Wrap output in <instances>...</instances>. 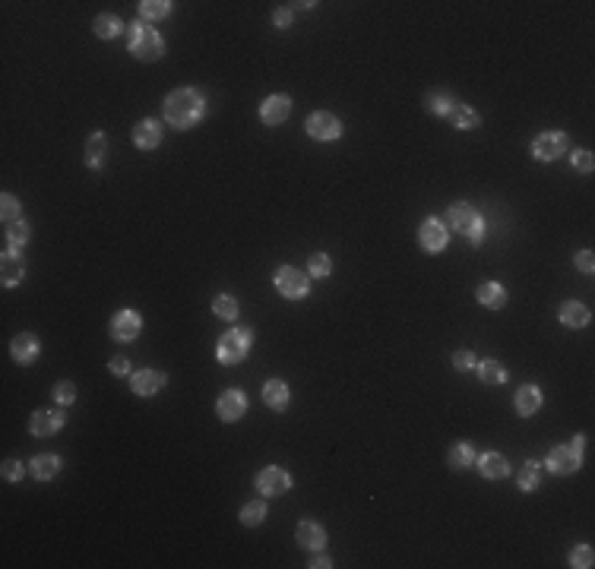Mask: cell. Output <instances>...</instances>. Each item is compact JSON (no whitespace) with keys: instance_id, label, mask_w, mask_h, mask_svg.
Listing matches in <instances>:
<instances>
[{"instance_id":"1","label":"cell","mask_w":595,"mask_h":569,"mask_svg":"<svg viewBox=\"0 0 595 569\" xmlns=\"http://www.w3.org/2000/svg\"><path fill=\"white\" fill-rule=\"evenodd\" d=\"M203 111H206V101L193 89H178L165 98V120L171 127H178V130L193 127L203 117Z\"/></svg>"},{"instance_id":"2","label":"cell","mask_w":595,"mask_h":569,"mask_svg":"<svg viewBox=\"0 0 595 569\" xmlns=\"http://www.w3.org/2000/svg\"><path fill=\"white\" fill-rule=\"evenodd\" d=\"M127 47H130L133 57L155 60V57H162V51H165V42H162V35L155 29H149V25H143V23H133L130 29H127Z\"/></svg>"},{"instance_id":"3","label":"cell","mask_w":595,"mask_h":569,"mask_svg":"<svg viewBox=\"0 0 595 569\" xmlns=\"http://www.w3.org/2000/svg\"><path fill=\"white\" fill-rule=\"evenodd\" d=\"M450 225L456 228L459 234L469 237V241H475V243L484 237V222H482V215H478L472 206H465V202H456V206L450 209Z\"/></svg>"},{"instance_id":"4","label":"cell","mask_w":595,"mask_h":569,"mask_svg":"<svg viewBox=\"0 0 595 569\" xmlns=\"http://www.w3.org/2000/svg\"><path fill=\"white\" fill-rule=\"evenodd\" d=\"M247 351H250V329H232V332L222 335L219 351H215V355H219L222 364H238Z\"/></svg>"},{"instance_id":"5","label":"cell","mask_w":595,"mask_h":569,"mask_svg":"<svg viewBox=\"0 0 595 569\" xmlns=\"http://www.w3.org/2000/svg\"><path fill=\"white\" fill-rule=\"evenodd\" d=\"M579 449H583V439L579 437H577L573 446H554V449L548 452V469H551L554 474H573L579 469V462H583Z\"/></svg>"},{"instance_id":"6","label":"cell","mask_w":595,"mask_h":569,"mask_svg":"<svg viewBox=\"0 0 595 569\" xmlns=\"http://www.w3.org/2000/svg\"><path fill=\"white\" fill-rule=\"evenodd\" d=\"M567 152V137L560 130H548L542 137H536L532 142V155H536L538 161H554L560 159V155Z\"/></svg>"},{"instance_id":"7","label":"cell","mask_w":595,"mask_h":569,"mask_svg":"<svg viewBox=\"0 0 595 569\" xmlns=\"http://www.w3.org/2000/svg\"><path fill=\"white\" fill-rule=\"evenodd\" d=\"M304 130L310 133L314 139H323V142H329V139H339V133H342V124L333 117V114H327V111H317V114H310L307 117V124H304Z\"/></svg>"},{"instance_id":"8","label":"cell","mask_w":595,"mask_h":569,"mask_svg":"<svg viewBox=\"0 0 595 569\" xmlns=\"http://www.w3.org/2000/svg\"><path fill=\"white\" fill-rule=\"evenodd\" d=\"M276 288L285 297H304L307 294V275L298 272L295 266H282L279 272H276Z\"/></svg>"},{"instance_id":"9","label":"cell","mask_w":595,"mask_h":569,"mask_svg":"<svg viewBox=\"0 0 595 569\" xmlns=\"http://www.w3.org/2000/svg\"><path fill=\"white\" fill-rule=\"evenodd\" d=\"M288 487H292V478H288L282 469H263L256 474V490L263 493V497H279V493H285Z\"/></svg>"},{"instance_id":"10","label":"cell","mask_w":595,"mask_h":569,"mask_svg":"<svg viewBox=\"0 0 595 569\" xmlns=\"http://www.w3.org/2000/svg\"><path fill=\"white\" fill-rule=\"evenodd\" d=\"M215 411H219L222 421H238L241 415L247 411V396L238 389H228L219 396V402H215Z\"/></svg>"},{"instance_id":"11","label":"cell","mask_w":595,"mask_h":569,"mask_svg":"<svg viewBox=\"0 0 595 569\" xmlns=\"http://www.w3.org/2000/svg\"><path fill=\"white\" fill-rule=\"evenodd\" d=\"M288 114H292V98H288V95H269L260 105V117H263V124H269V127L282 124Z\"/></svg>"},{"instance_id":"12","label":"cell","mask_w":595,"mask_h":569,"mask_svg":"<svg viewBox=\"0 0 595 569\" xmlns=\"http://www.w3.org/2000/svg\"><path fill=\"white\" fill-rule=\"evenodd\" d=\"M446 228H443V222H437V219H428L421 228H418V241H421V247L424 250H431V253H441V250L446 247Z\"/></svg>"},{"instance_id":"13","label":"cell","mask_w":595,"mask_h":569,"mask_svg":"<svg viewBox=\"0 0 595 569\" xmlns=\"http://www.w3.org/2000/svg\"><path fill=\"white\" fill-rule=\"evenodd\" d=\"M60 427H64V411H54V408L35 411L32 421H29V430L35 433V437H51V433H57Z\"/></svg>"},{"instance_id":"14","label":"cell","mask_w":595,"mask_h":569,"mask_svg":"<svg viewBox=\"0 0 595 569\" xmlns=\"http://www.w3.org/2000/svg\"><path fill=\"white\" fill-rule=\"evenodd\" d=\"M140 326H143V320H140L133 310H120L111 320V335L118 338V342H130V338L140 335Z\"/></svg>"},{"instance_id":"15","label":"cell","mask_w":595,"mask_h":569,"mask_svg":"<svg viewBox=\"0 0 595 569\" xmlns=\"http://www.w3.org/2000/svg\"><path fill=\"white\" fill-rule=\"evenodd\" d=\"M26 275L23 269V256H19V250H6L4 253V263H0V282L6 284V288H13V284H19Z\"/></svg>"},{"instance_id":"16","label":"cell","mask_w":595,"mask_h":569,"mask_svg":"<svg viewBox=\"0 0 595 569\" xmlns=\"http://www.w3.org/2000/svg\"><path fill=\"white\" fill-rule=\"evenodd\" d=\"M130 386L137 396H155V392L165 386V374H162V370H140V374H133Z\"/></svg>"},{"instance_id":"17","label":"cell","mask_w":595,"mask_h":569,"mask_svg":"<svg viewBox=\"0 0 595 569\" xmlns=\"http://www.w3.org/2000/svg\"><path fill=\"white\" fill-rule=\"evenodd\" d=\"M298 544L307 547V551H320V547L327 544L323 525H317V522H301V525H298Z\"/></svg>"},{"instance_id":"18","label":"cell","mask_w":595,"mask_h":569,"mask_svg":"<svg viewBox=\"0 0 595 569\" xmlns=\"http://www.w3.org/2000/svg\"><path fill=\"white\" fill-rule=\"evenodd\" d=\"M10 351H13V357H16L19 364H32L38 357V338L29 335V332H23V335L13 338Z\"/></svg>"},{"instance_id":"19","label":"cell","mask_w":595,"mask_h":569,"mask_svg":"<svg viewBox=\"0 0 595 569\" xmlns=\"http://www.w3.org/2000/svg\"><path fill=\"white\" fill-rule=\"evenodd\" d=\"M162 139V127L155 124V120H140L137 127H133V142H137L140 149H155Z\"/></svg>"},{"instance_id":"20","label":"cell","mask_w":595,"mask_h":569,"mask_svg":"<svg viewBox=\"0 0 595 569\" xmlns=\"http://www.w3.org/2000/svg\"><path fill=\"white\" fill-rule=\"evenodd\" d=\"M542 408V392H538V386H523V389L516 392V411L523 418L536 415V411Z\"/></svg>"},{"instance_id":"21","label":"cell","mask_w":595,"mask_h":569,"mask_svg":"<svg viewBox=\"0 0 595 569\" xmlns=\"http://www.w3.org/2000/svg\"><path fill=\"white\" fill-rule=\"evenodd\" d=\"M560 323H564V326H573V329L586 326V323H589V307L579 304V301H567L564 307H560Z\"/></svg>"},{"instance_id":"22","label":"cell","mask_w":595,"mask_h":569,"mask_svg":"<svg viewBox=\"0 0 595 569\" xmlns=\"http://www.w3.org/2000/svg\"><path fill=\"white\" fill-rule=\"evenodd\" d=\"M263 402L273 411H282L288 405V386L282 383V379H269V383L263 386Z\"/></svg>"},{"instance_id":"23","label":"cell","mask_w":595,"mask_h":569,"mask_svg":"<svg viewBox=\"0 0 595 569\" xmlns=\"http://www.w3.org/2000/svg\"><path fill=\"white\" fill-rule=\"evenodd\" d=\"M478 304L488 310H500L506 304V291L500 288L497 282H484L482 288H478Z\"/></svg>"},{"instance_id":"24","label":"cell","mask_w":595,"mask_h":569,"mask_svg":"<svg viewBox=\"0 0 595 569\" xmlns=\"http://www.w3.org/2000/svg\"><path fill=\"white\" fill-rule=\"evenodd\" d=\"M478 469H482L484 478L497 481V478H504V474L510 471V465H506V459H504V456H497V452H484V456H482V462H478Z\"/></svg>"},{"instance_id":"25","label":"cell","mask_w":595,"mask_h":569,"mask_svg":"<svg viewBox=\"0 0 595 569\" xmlns=\"http://www.w3.org/2000/svg\"><path fill=\"white\" fill-rule=\"evenodd\" d=\"M57 469H60V459L51 456V452H45V456H35V459H32V474H35L38 481L54 478V474H57Z\"/></svg>"},{"instance_id":"26","label":"cell","mask_w":595,"mask_h":569,"mask_svg":"<svg viewBox=\"0 0 595 569\" xmlns=\"http://www.w3.org/2000/svg\"><path fill=\"white\" fill-rule=\"evenodd\" d=\"M4 241H6V250H19L26 241H29V225H26L23 219L19 222H10L4 231Z\"/></svg>"},{"instance_id":"27","label":"cell","mask_w":595,"mask_h":569,"mask_svg":"<svg viewBox=\"0 0 595 569\" xmlns=\"http://www.w3.org/2000/svg\"><path fill=\"white\" fill-rule=\"evenodd\" d=\"M101 159H105V133H92L89 142H86V165L89 168H98Z\"/></svg>"},{"instance_id":"28","label":"cell","mask_w":595,"mask_h":569,"mask_svg":"<svg viewBox=\"0 0 595 569\" xmlns=\"http://www.w3.org/2000/svg\"><path fill=\"white\" fill-rule=\"evenodd\" d=\"M450 120H453V124L459 127V130H472V127H478V124H482V117H478V114H475V108H465V105L453 108Z\"/></svg>"},{"instance_id":"29","label":"cell","mask_w":595,"mask_h":569,"mask_svg":"<svg viewBox=\"0 0 595 569\" xmlns=\"http://www.w3.org/2000/svg\"><path fill=\"white\" fill-rule=\"evenodd\" d=\"M424 108H431V111L441 114V117H450V114H453V98H450V92H431L428 98H424Z\"/></svg>"},{"instance_id":"30","label":"cell","mask_w":595,"mask_h":569,"mask_svg":"<svg viewBox=\"0 0 595 569\" xmlns=\"http://www.w3.org/2000/svg\"><path fill=\"white\" fill-rule=\"evenodd\" d=\"M478 377H482V383H488V386H500L506 379V370L500 367V361H482Z\"/></svg>"},{"instance_id":"31","label":"cell","mask_w":595,"mask_h":569,"mask_svg":"<svg viewBox=\"0 0 595 569\" xmlns=\"http://www.w3.org/2000/svg\"><path fill=\"white\" fill-rule=\"evenodd\" d=\"M472 462H475V449H472L469 443H456L450 449V465H453V469H469Z\"/></svg>"},{"instance_id":"32","label":"cell","mask_w":595,"mask_h":569,"mask_svg":"<svg viewBox=\"0 0 595 569\" xmlns=\"http://www.w3.org/2000/svg\"><path fill=\"white\" fill-rule=\"evenodd\" d=\"M120 32V19L114 16V13H101L96 16V35L98 38H114Z\"/></svg>"},{"instance_id":"33","label":"cell","mask_w":595,"mask_h":569,"mask_svg":"<svg viewBox=\"0 0 595 569\" xmlns=\"http://www.w3.org/2000/svg\"><path fill=\"white\" fill-rule=\"evenodd\" d=\"M140 13H143L146 19H165V16H171V4H168V0H143Z\"/></svg>"},{"instance_id":"34","label":"cell","mask_w":595,"mask_h":569,"mask_svg":"<svg viewBox=\"0 0 595 569\" xmlns=\"http://www.w3.org/2000/svg\"><path fill=\"white\" fill-rule=\"evenodd\" d=\"M212 310H215V316H222V320H234V316H238V301H234L232 294H219L212 301Z\"/></svg>"},{"instance_id":"35","label":"cell","mask_w":595,"mask_h":569,"mask_svg":"<svg viewBox=\"0 0 595 569\" xmlns=\"http://www.w3.org/2000/svg\"><path fill=\"white\" fill-rule=\"evenodd\" d=\"M263 519H266V506H263L260 500H254V503H247L244 510H241V522H244V525H260Z\"/></svg>"},{"instance_id":"36","label":"cell","mask_w":595,"mask_h":569,"mask_svg":"<svg viewBox=\"0 0 595 569\" xmlns=\"http://www.w3.org/2000/svg\"><path fill=\"white\" fill-rule=\"evenodd\" d=\"M592 560H595V553H592V547H589V544L573 547V553H570V566H577V569H589V566H592Z\"/></svg>"},{"instance_id":"37","label":"cell","mask_w":595,"mask_h":569,"mask_svg":"<svg viewBox=\"0 0 595 569\" xmlns=\"http://www.w3.org/2000/svg\"><path fill=\"white\" fill-rule=\"evenodd\" d=\"M538 478H542V474H538V465L536 462H526L523 471H519V487H523V490H536Z\"/></svg>"},{"instance_id":"38","label":"cell","mask_w":595,"mask_h":569,"mask_svg":"<svg viewBox=\"0 0 595 569\" xmlns=\"http://www.w3.org/2000/svg\"><path fill=\"white\" fill-rule=\"evenodd\" d=\"M54 398H57L60 405H73V398H76V386L67 383V379H64V383H57V386H54Z\"/></svg>"},{"instance_id":"39","label":"cell","mask_w":595,"mask_h":569,"mask_svg":"<svg viewBox=\"0 0 595 569\" xmlns=\"http://www.w3.org/2000/svg\"><path fill=\"white\" fill-rule=\"evenodd\" d=\"M329 269H333V263H329L327 253H314V256H310V272H314V275H320V279H323V275H329Z\"/></svg>"},{"instance_id":"40","label":"cell","mask_w":595,"mask_h":569,"mask_svg":"<svg viewBox=\"0 0 595 569\" xmlns=\"http://www.w3.org/2000/svg\"><path fill=\"white\" fill-rule=\"evenodd\" d=\"M4 219H6V225L19 222V202H16V196H10V193H4Z\"/></svg>"},{"instance_id":"41","label":"cell","mask_w":595,"mask_h":569,"mask_svg":"<svg viewBox=\"0 0 595 569\" xmlns=\"http://www.w3.org/2000/svg\"><path fill=\"white\" fill-rule=\"evenodd\" d=\"M453 364H456V370H472L475 367V355H472V351H456Z\"/></svg>"},{"instance_id":"42","label":"cell","mask_w":595,"mask_h":569,"mask_svg":"<svg viewBox=\"0 0 595 569\" xmlns=\"http://www.w3.org/2000/svg\"><path fill=\"white\" fill-rule=\"evenodd\" d=\"M23 478V465L13 462V459H6L4 462V481H19Z\"/></svg>"},{"instance_id":"43","label":"cell","mask_w":595,"mask_h":569,"mask_svg":"<svg viewBox=\"0 0 595 569\" xmlns=\"http://www.w3.org/2000/svg\"><path fill=\"white\" fill-rule=\"evenodd\" d=\"M573 168L589 174L592 171V152H573Z\"/></svg>"},{"instance_id":"44","label":"cell","mask_w":595,"mask_h":569,"mask_svg":"<svg viewBox=\"0 0 595 569\" xmlns=\"http://www.w3.org/2000/svg\"><path fill=\"white\" fill-rule=\"evenodd\" d=\"M592 260H595V256H592V250H583V253L577 256V266L583 269V272H592V269H595V263H592Z\"/></svg>"},{"instance_id":"45","label":"cell","mask_w":595,"mask_h":569,"mask_svg":"<svg viewBox=\"0 0 595 569\" xmlns=\"http://www.w3.org/2000/svg\"><path fill=\"white\" fill-rule=\"evenodd\" d=\"M108 367H111V374H127V370H130V361H127V357H111Z\"/></svg>"},{"instance_id":"46","label":"cell","mask_w":595,"mask_h":569,"mask_svg":"<svg viewBox=\"0 0 595 569\" xmlns=\"http://www.w3.org/2000/svg\"><path fill=\"white\" fill-rule=\"evenodd\" d=\"M292 23V10H279L276 13V25H288Z\"/></svg>"},{"instance_id":"47","label":"cell","mask_w":595,"mask_h":569,"mask_svg":"<svg viewBox=\"0 0 595 569\" xmlns=\"http://www.w3.org/2000/svg\"><path fill=\"white\" fill-rule=\"evenodd\" d=\"M310 566H314V569H320V566H323V569H327V566H333V563H329V560H327V557H317V560H314V563H310Z\"/></svg>"}]
</instances>
